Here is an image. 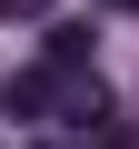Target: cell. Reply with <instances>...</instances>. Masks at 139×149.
<instances>
[{"mask_svg": "<svg viewBox=\"0 0 139 149\" xmlns=\"http://www.w3.org/2000/svg\"><path fill=\"white\" fill-rule=\"evenodd\" d=\"M40 10H50V0H0V20H40Z\"/></svg>", "mask_w": 139, "mask_h": 149, "instance_id": "cell-3", "label": "cell"}, {"mask_svg": "<svg viewBox=\"0 0 139 149\" xmlns=\"http://www.w3.org/2000/svg\"><path fill=\"white\" fill-rule=\"evenodd\" d=\"M50 100H60V70H20V80H10V109L20 119H40Z\"/></svg>", "mask_w": 139, "mask_h": 149, "instance_id": "cell-1", "label": "cell"}, {"mask_svg": "<svg viewBox=\"0 0 139 149\" xmlns=\"http://www.w3.org/2000/svg\"><path fill=\"white\" fill-rule=\"evenodd\" d=\"M80 60H90V30L60 20V30H50V70H80Z\"/></svg>", "mask_w": 139, "mask_h": 149, "instance_id": "cell-2", "label": "cell"}, {"mask_svg": "<svg viewBox=\"0 0 139 149\" xmlns=\"http://www.w3.org/2000/svg\"><path fill=\"white\" fill-rule=\"evenodd\" d=\"M119 10H139V0H119Z\"/></svg>", "mask_w": 139, "mask_h": 149, "instance_id": "cell-4", "label": "cell"}]
</instances>
